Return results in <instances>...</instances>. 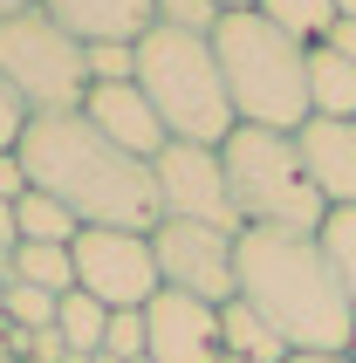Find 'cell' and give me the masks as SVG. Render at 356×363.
Instances as JSON below:
<instances>
[{"label": "cell", "instance_id": "obj_1", "mask_svg": "<svg viewBox=\"0 0 356 363\" xmlns=\"http://www.w3.org/2000/svg\"><path fill=\"white\" fill-rule=\"evenodd\" d=\"M14 158H21V172H28V192H48L55 206H69V213L82 220V233H89V226L151 233V226L165 220L151 164L130 158L123 144H110L82 110L35 117Z\"/></svg>", "mask_w": 356, "mask_h": 363}, {"label": "cell", "instance_id": "obj_2", "mask_svg": "<svg viewBox=\"0 0 356 363\" xmlns=\"http://www.w3.org/2000/svg\"><path fill=\"white\" fill-rule=\"evenodd\" d=\"M233 274H240V302L288 343V357H350L356 308L322 254V233L247 226L233 240Z\"/></svg>", "mask_w": 356, "mask_h": 363}, {"label": "cell", "instance_id": "obj_3", "mask_svg": "<svg viewBox=\"0 0 356 363\" xmlns=\"http://www.w3.org/2000/svg\"><path fill=\"white\" fill-rule=\"evenodd\" d=\"M213 55L226 76L233 123L288 130V138L308 123V48L295 35H281L267 14H219Z\"/></svg>", "mask_w": 356, "mask_h": 363}, {"label": "cell", "instance_id": "obj_4", "mask_svg": "<svg viewBox=\"0 0 356 363\" xmlns=\"http://www.w3.org/2000/svg\"><path fill=\"white\" fill-rule=\"evenodd\" d=\"M138 89L158 110L165 138L178 144H226L240 130L226 76H219L213 35H185V28H151L138 41Z\"/></svg>", "mask_w": 356, "mask_h": 363}, {"label": "cell", "instance_id": "obj_5", "mask_svg": "<svg viewBox=\"0 0 356 363\" xmlns=\"http://www.w3.org/2000/svg\"><path fill=\"white\" fill-rule=\"evenodd\" d=\"M219 164H226V192H233L240 226H281V233H322L329 220V199L322 185L308 179V158L288 130H254L240 123L233 138L219 144Z\"/></svg>", "mask_w": 356, "mask_h": 363}, {"label": "cell", "instance_id": "obj_6", "mask_svg": "<svg viewBox=\"0 0 356 363\" xmlns=\"http://www.w3.org/2000/svg\"><path fill=\"white\" fill-rule=\"evenodd\" d=\"M0 82L35 117L82 110V96H89V48L48 7H21V14L0 21Z\"/></svg>", "mask_w": 356, "mask_h": 363}, {"label": "cell", "instance_id": "obj_7", "mask_svg": "<svg viewBox=\"0 0 356 363\" xmlns=\"http://www.w3.org/2000/svg\"><path fill=\"white\" fill-rule=\"evenodd\" d=\"M151 254H158V281L192 295V302H213L226 308L240 295V274H233V233L219 226H199V220H158L151 226Z\"/></svg>", "mask_w": 356, "mask_h": 363}, {"label": "cell", "instance_id": "obj_8", "mask_svg": "<svg viewBox=\"0 0 356 363\" xmlns=\"http://www.w3.org/2000/svg\"><path fill=\"white\" fill-rule=\"evenodd\" d=\"M151 179H158V206L165 220H199V226H219V233H247L233 213V192H226V164H219V144H165L151 158Z\"/></svg>", "mask_w": 356, "mask_h": 363}, {"label": "cell", "instance_id": "obj_9", "mask_svg": "<svg viewBox=\"0 0 356 363\" xmlns=\"http://www.w3.org/2000/svg\"><path fill=\"white\" fill-rule=\"evenodd\" d=\"M76 288L96 295L103 308H144L158 295V254H151V233H110V226H89L76 247Z\"/></svg>", "mask_w": 356, "mask_h": 363}, {"label": "cell", "instance_id": "obj_10", "mask_svg": "<svg viewBox=\"0 0 356 363\" xmlns=\"http://www.w3.org/2000/svg\"><path fill=\"white\" fill-rule=\"evenodd\" d=\"M144 329H151V343L144 357L151 363H219V308L213 302H192V295H178V288H158L151 302H144Z\"/></svg>", "mask_w": 356, "mask_h": 363}, {"label": "cell", "instance_id": "obj_11", "mask_svg": "<svg viewBox=\"0 0 356 363\" xmlns=\"http://www.w3.org/2000/svg\"><path fill=\"white\" fill-rule=\"evenodd\" d=\"M82 117L96 123L110 144H123L130 158H144V164H151L165 144H172V138H165V123H158V110L144 103L138 82H96V89L82 96Z\"/></svg>", "mask_w": 356, "mask_h": 363}, {"label": "cell", "instance_id": "obj_12", "mask_svg": "<svg viewBox=\"0 0 356 363\" xmlns=\"http://www.w3.org/2000/svg\"><path fill=\"white\" fill-rule=\"evenodd\" d=\"M301 158H308V179L322 185L329 206H356V117H308L295 130Z\"/></svg>", "mask_w": 356, "mask_h": 363}, {"label": "cell", "instance_id": "obj_13", "mask_svg": "<svg viewBox=\"0 0 356 363\" xmlns=\"http://www.w3.org/2000/svg\"><path fill=\"white\" fill-rule=\"evenodd\" d=\"M41 7L82 48H96V41H144L158 28V0H41Z\"/></svg>", "mask_w": 356, "mask_h": 363}, {"label": "cell", "instance_id": "obj_14", "mask_svg": "<svg viewBox=\"0 0 356 363\" xmlns=\"http://www.w3.org/2000/svg\"><path fill=\"white\" fill-rule=\"evenodd\" d=\"M308 117H356V62L308 48Z\"/></svg>", "mask_w": 356, "mask_h": 363}, {"label": "cell", "instance_id": "obj_15", "mask_svg": "<svg viewBox=\"0 0 356 363\" xmlns=\"http://www.w3.org/2000/svg\"><path fill=\"white\" fill-rule=\"evenodd\" d=\"M219 350H226V357H247V363H288V343H281L240 295L219 308Z\"/></svg>", "mask_w": 356, "mask_h": 363}, {"label": "cell", "instance_id": "obj_16", "mask_svg": "<svg viewBox=\"0 0 356 363\" xmlns=\"http://www.w3.org/2000/svg\"><path fill=\"white\" fill-rule=\"evenodd\" d=\"M14 226H21V240H35V247H76L82 240V220L69 206H55L48 192H21L14 199Z\"/></svg>", "mask_w": 356, "mask_h": 363}, {"label": "cell", "instance_id": "obj_17", "mask_svg": "<svg viewBox=\"0 0 356 363\" xmlns=\"http://www.w3.org/2000/svg\"><path fill=\"white\" fill-rule=\"evenodd\" d=\"M103 329H110V308L96 302V295H62L55 302V336L69 357H103Z\"/></svg>", "mask_w": 356, "mask_h": 363}, {"label": "cell", "instance_id": "obj_18", "mask_svg": "<svg viewBox=\"0 0 356 363\" xmlns=\"http://www.w3.org/2000/svg\"><path fill=\"white\" fill-rule=\"evenodd\" d=\"M254 14H267L281 35H295L301 48H322L329 28H336V0H260Z\"/></svg>", "mask_w": 356, "mask_h": 363}, {"label": "cell", "instance_id": "obj_19", "mask_svg": "<svg viewBox=\"0 0 356 363\" xmlns=\"http://www.w3.org/2000/svg\"><path fill=\"white\" fill-rule=\"evenodd\" d=\"M14 281L48 288V295H76V254H69V247H35V240H21V247H14Z\"/></svg>", "mask_w": 356, "mask_h": 363}, {"label": "cell", "instance_id": "obj_20", "mask_svg": "<svg viewBox=\"0 0 356 363\" xmlns=\"http://www.w3.org/2000/svg\"><path fill=\"white\" fill-rule=\"evenodd\" d=\"M322 254H329L343 295H350V308H356V206H329V220H322Z\"/></svg>", "mask_w": 356, "mask_h": 363}, {"label": "cell", "instance_id": "obj_21", "mask_svg": "<svg viewBox=\"0 0 356 363\" xmlns=\"http://www.w3.org/2000/svg\"><path fill=\"white\" fill-rule=\"evenodd\" d=\"M55 302L48 288H28V281H7V329L14 336H41V329H55Z\"/></svg>", "mask_w": 356, "mask_h": 363}, {"label": "cell", "instance_id": "obj_22", "mask_svg": "<svg viewBox=\"0 0 356 363\" xmlns=\"http://www.w3.org/2000/svg\"><path fill=\"white\" fill-rule=\"evenodd\" d=\"M151 329H144V308H110V329H103V357L110 363H138Z\"/></svg>", "mask_w": 356, "mask_h": 363}, {"label": "cell", "instance_id": "obj_23", "mask_svg": "<svg viewBox=\"0 0 356 363\" xmlns=\"http://www.w3.org/2000/svg\"><path fill=\"white\" fill-rule=\"evenodd\" d=\"M96 82H138V41H96L89 48V89Z\"/></svg>", "mask_w": 356, "mask_h": 363}, {"label": "cell", "instance_id": "obj_24", "mask_svg": "<svg viewBox=\"0 0 356 363\" xmlns=\"http://www.w3.org/2000/svg\"><path fill=\"white\" fill-rule=\"evenodd\" d=\"M158 28L213 35V28H219V0H158Z\"/></svg>", "mask_w": 356, "mask_h": 363}, {"label": "cell", "instance_id": "obj_25", "mask_svg": "<svg viewBox=\"0 0 356 363\" xmlns=\"http://www.w3.org/2000/svg\"><path fill=\"white\" fill-rule=\"evenodd\" d=\"M28 123H35V110H28V103H21L14 89H7V82H0V158H7V151H21Z\"/></svg>", "mask_w": 356, "mask_h": 363}, {"label": "cell", "instance_id": "obj_26", "mask_svg": "<svg viewBox=\"0 0 356 363\" xmlns=\"http://www.w3.org/2000/svg\"><path fill=\"white\" fill-rule=\"evenodd\" d=\"M21 192H28V172H21V158H14V151H7V158H0V199L14 206Z\"/></svg>", "mask_w": 356, "mask_h": 363}, {"label": "cell", "instance_id": "obj_27", "mask_svg": "<svg viewBox=\"0 0 356 363\" xmlns=\"http://www.w3.org/2000/svg\"><path fill=\"white\" fill-rule=\"evenodd\" d=\"M322 48H329V55H343V62H356V21H336Z\"/></svg>", "mask_w": 356, "mask_h": 363}, {"label": "cell", "instance_id": "obj_28", "mask_svg": "<svg viewBox=\"0 0 356 363\" xmlns=\"http://www.w3.org/2000/svg\"><path fill=\"white\" fill-rule=\"evenodd\" d=\"M14 247H21V226H14V206L0 199V254H14Z\"/></svg>", "mask_w": 356, "mask_h": 363}, {"label": "cell", "instance_id": "obj_29", "mask_svg": "<svg viewBox=\"0 0 356 363\" xmlns=\"http://www.w3.org/2000/svg\"><path fill=\"white\" fill-rule=\"evenodd\" d=\"M260 0H219V14H254Z\"/></svg>", "mask_w": 356, "mask_h": 363}, {"label": "cell", "instance_id": "obj_30", "mask_svg": "<svg viewBox=\"0 0 356 363\" xmlns=\"http://www.w3.org/2000/svg\"><path fill=\"white\" fill-rule=\"evenodd\" d=\"M21 7H41V0H0V21H7V14H21Z\"/></svg>", "mask_w": 356, "mask_h": 363}, {"label": "cell", "instance_id": "obj_31", "mask_svg": "<svg viewBox=\"0 0 356 363\" xmlns=\"http://www.w3.org/2000/svg\"><path fill=\"white\" fill-rule=\"evenodd\" d=\"M14 281V254H0V288Z\"/></svg>", "mask_w": 356, "mask_h": 363}, {"label": "cell", "instance_id": "obj_32", "mask_svg": "<svg viewBox=\"0 0 356 363\" xmlns=\"http://www.w3.org/2000/svg\"><path fill=\"white\" fill-rule=\"evenodd\" d=\"M288 363H356V357H288Z\"/></svg>", "mask_w": 356, "mask_h": 363}, {"label": "cell", "instance_id": "obj_33", "mask_svg": "<svg viewBox=\"0 0 356 363\" xmlns=\"http://www.w3.org/2000/svg\"><path fill=\"white\" fill-rule=\"evenodd\" d=\"M336 21H356V0H336Z\"/></svg>", "mask_w": 356, "mask_h": 363}, {"label": "cell", "instance_id": "obj_34", "mask_svg": "<svg viewBox=\"0 0 356 363\" xmlns=\"http://www.w3.org/2000/svg\"><path fill=\"white\" fill-rule=\"evenodd\" d=\"M219 363H247V357H219Z\"/></svg>", "mask_w": 356, "mask_h": 363}, {"label": "cell", "instance_id": "obj_35", "mask_svg": "<svg viewBox=\"0 0 356 363\" xmlns=\"http://www.w3.org/2000/svg\"><path fill=\"white\" fill-rule=\"evenodd\" d=\"M138 363H151V357H138Z\"/></svg>", "mask_w": 356, "mask_h": 363}, {"label": "cell", "instance_id": "obj_36", "mask_svg": "<svg viewBox=\"0 0 356 363\" xmlns=\"http://www.w3.org/2000/svg\"><path fill=\"white\" fill-rule=\"evenodd\" d=\"M350 357H356V343H350Z\"/></svg>", "mask_w": 356, "mask_h": 363}]
</instances>
